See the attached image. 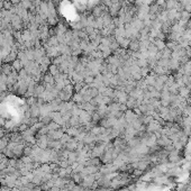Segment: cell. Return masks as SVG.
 <instances>
[{
    "instance_id": "obj_1",
    "label": "cell",
    "mask_w": 191,
    "mask_h": 191,
    "mask_svg": "<svg viewBox=\"0 0 191 191\" xmlns=\"http://www.w3.org/2000/svg\"><path fill=\"white\" fill-rule=\"evenodd\" d=\"M100 191H109V190H107V189H102V190H100Z\"/></svg>"
}]
</instances>
